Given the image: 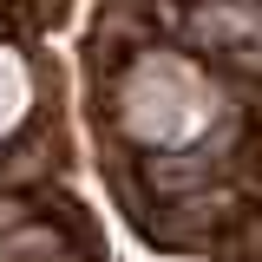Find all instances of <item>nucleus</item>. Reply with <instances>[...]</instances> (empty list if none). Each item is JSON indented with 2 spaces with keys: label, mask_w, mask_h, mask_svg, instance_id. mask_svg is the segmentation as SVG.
Returning <instances> with one entry per match:
<instances>
[{
  "label": "nucleus",
  "mask_w": 262,
  "mask_h": 262,
  "mask_svg": "<svg viewBox=\"0 0 262 262\" xmlns=\"http://www.w3.org/2000/svg\"><path fill=\"white\" fill-rule=\"evenodd\" d=\"M27 112H33V66L13 46H0V138L20 125Z\"/></svg>",
  "instance_id": "obj_2"
},
{
  "label": "nucleus",
  "mask_w": 262,
  "mask_h": 262,
  "mask_svg": "<svg viewBox=\"0 0 262 262\" xmlns=\"http://www.w3.org/2000/svg\"><path fill=\"white\" fill-rule=\"evenodd\" d=\"M112 118H118V131H131L138 144L177 151V144H190L196 131L216 118V92H210V79H203L190 59H177V53H144V59H131L125 72H118V85H112Z\"/></svg>",
  "instance_id": "obj_1"
}]
</instances>
